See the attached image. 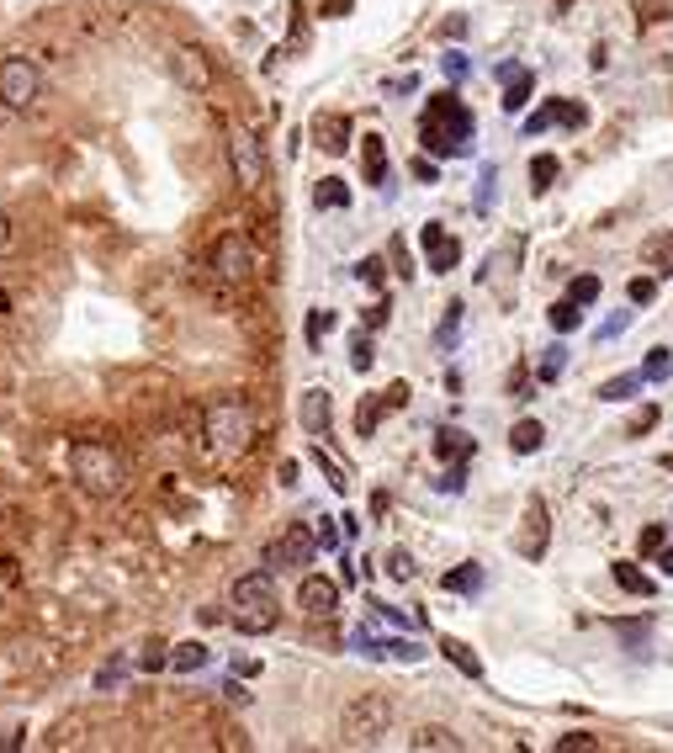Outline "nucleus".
Here are the masks:
<instances>
[{"instance_id":"1","label":"nucleus","mask_w":673,"mask_h":753,"mask_svg":"<svg viewBox=\"0 0 673 753\" xmlns=\"http://www.w3.org/2000/svg\"><path fill=\"white\" fill-rule=\"evenodd\" d=\"M70 473L96 499H118L127 488V462H122V451L112 440H75L70 446Z\"/></svg>"},{"instance_id":"2","label":"nucleus","mask_w":673,"mask_h":753,"mask_svg":"<svg viewBox=\"0 0 673 753\" xmlns=\"http://www.w3.org/2000/svg\"><path fill=\"white\" fill-rule=\"evenodd\" d=\"M473 133H477L473 112H467L451 90L430 96V107H425V118H419V144H425L430 155H467Z\"/></svg>"},{"instance_id":"3","label":"nucleus","mask_w":673,"mask_h":753,"mask_svg":"<svg viewBox=\"0 0 673 753\" xmlns=\"http://www.w3.org/2000/svg\"><path fill=\"white\" fill-rule=\"evenodd\" d=\"M229 599H234V627L244 636L271 632V627L281 621V599H277V579H271V568H255V573H244Z\"/></svg>"},{"instance_id":"4","label":"nucleus","mask_w":673,"mask_h":753,"mask_svg":"<svg viewBox=\"0 0 673 753\" xmlns=\"http://www.w3.org/2000/svg\"><path fill=\"white\" fill-rule=\"evenodd\" d=\"M201 436H207L212 451L238 457V451L255 440V409H249L244 398H212V403L201 409Z\"/></svg>"},{"instance_id":"5","label":"nucleus","mask_w":673,"mask_h":753,"mask_svg":"<svg viewBox=\"0 0 673 753\" xmlns=\"http://www.w3.org/2000/svg\"><path fill=\"white\" fill-rule=\"evenodd\" d=\"M388 727H393V701H388V695H356V701L345 706V716H340L345 749H371V743H382Z\"/></svg>"},{"instance_id":"6","label":"nucleus","mask_w":673,"mask_h":753,"mask_svg":"<svg viewBox=\"0 0 673 753\" xmlns=\"http://www.w3.org/2000/svg\"><path fill=\"white\" fill-rule=\"evenodd\" d=\"M42 90V75L33 59H22V53H11V59H0V107H11V112H27L33 101H38Z\"/></svg>"},{"instance_id":"7","label":"nucleus","mask_w":673,"mask_h":753,"mask_svg":"<svg viewBox=\"0 0 673 753\" xmlns=\"http://www.w3.org/2000/svg\"><path fill=\"white\" fill-rule=\"evenodd\" d=\"M229 165H234V175H238L244 192H260V186H266V149H260V138H255L249 127H234V133H229Z\"/></svg>"},{"instance_id":"8","label":"nucleus","mask_w":673,"mask_h":753,"mask_svg":"<svg viewBox=\"0 0 673 753\" xmlns=\"http://www.w3.org/2000/svg\"><path fill=\"white\" fill-rule=\"evenodd\" d=\"M212 271L223 281H249L255 277V250L244 234H223L212 244Z\"/></svg>"},{"instance_id":"9","label":"nucleus","mask_w":673,"mask_h":753,"mask_svg":"<svg viewBox=\"0 0 673 753\" xmlns=\"http://www.w3.org/2000/svg\"><path fill=\"white\" fill-rule=\"evenodd\" d=\"M314 547L318 542L303 531V525H286L277 542L266 547V568H271V573H277V568H308V562H314Z\"/></svg>"},{"instance_id":"10","label":"nucleus","mask_w":673,"mask_h":753,"mask_svg":"<svg viewBox=\"0 0 673 753\" xmlns=\"http://www.w3.org/2000/svg\"><path fill=\"white\" fill-rule=\"evenodd\" d=\"M170 75H175V85H186V90H207L212 85V64H207L201 48L181 42V48H170Z\"/></svg>"},{"instance_id":"11","label":"nucleus","mask_w":673,"mask_h":753,"mask_svg":"<svg viewBox=\"0 0 673 753\" xmlns=\"http://www.w3.org/2000/svg\"><path fill=\"white\" fill-rule=\"evenodd\" d=\"M419 244H425V260H430V271H436V277L456 271V260H462V244L445 234V223H425Z\"/></svg>"},{"instance_id":"12","label":"nucleus","mask_w":673,"mask_h":753,"mask_svg":"<svg viewBox=\"0 0 673 753\" xmlns=\"http://www.w3.org/2000/svg\"><path fill=\"white\" fill-rule=\"evenodd\" d=\"M297 605H303L308 616H334V610H340V584L323 579V573H308V579L297 584Z\"/></svg>"},{"instance_id":"13","label":"nucleus","mask_w":673,"mask_h":753,"mask_svg":"<svg viewBox=\"0 0 673 753\" xmlns=\"http://www.w3.org/2000/svg\"><path fill=\"white\" fill-rule=\"evenodd\" d=\"M308 133H314V144L323 155H345L351 149V118L345 112H318Z\"/></svg>"},{"instance_id":"14","label":"nucleus","mask_w":673,"mask_h":753,"mask_svg":"<svg viewBox=\"0 0 673 753\" xmlns=\"http://www.w3.org/2000/svg\"><path fill=\"white\" fill-rule=\"evenodd\" d=\"M547 536H552V525H547V505L541 499H530L525 505V531H519V557H547Z\"/></svg>"},{"instance_id":"15","label":"nucleus","mask_w":673,"mask_h":753,"mask_svg":"<svg viewBox=\"0 0 673 753\" xmlns=\"http://www.w3.org/2000/svg\"><path fill=\"white\" fill-rule=\"evenodd\" d=\"M556 122H562V127H584L589 112H584L578 101H552V107H541L536 118L525 122V133H547V127H556Z\"/></svg>"},{"instance_id":"16","label":"nucleus","mask_w":673,"mask_h":753,"mask_svg":"<svg viewBox=\"0 0 673 753\" xmlns=\"http://www.w3.org/2000/svg\"><path fill=\"white\" fill-rule=\"evenodd\" d=\"M297 420H303V430H308V436H323V430H329V420H334V403H329V393H323V388H308L303 403H297Z\"/></svg>"},{"instance_id":"17","label":"nucleus","mask_w":673,"mask_h":753,"mask_svg":"<svg viewBox=\"0 0 673 753\" xmlns=\"http://www.w3.org/2000/svg\"><path fill=\"white\" fill-rule=\"evenodd\" d=\"M360 170L371 186H388V138L382 133H366L360 138Z\"/></svg>"},{"instance_id":"18","label":"nucleus","mask_w":673,"mask_h":753,"mask_svg":"<svg viewBox=\"0 0 673 753\" xmlns=\"http://www.w3.org/2000/svg\"><path fill=\"white\" fill-rule=\"evenodd\" d=\"M499 75H504V112L515 118L519 107L530 101V90H536V75H530V70H515V64H504Z\"/></svg>"},{"instance_id":"19","label":"nucleus","mask_w":673,"mask_h":753,"mask_svg":"<svg viewBox=\"0 0 673 753\" xmlns=\"http://www.w3.org/2000/svg\"><path fill=\"white\" fill-rule=\"evenodd\" d=\"M641 260H647V271H658V277H673V229H658V234L641 244Z\"/></svg>"},{"instance_id":"20","label":"nucleus","mask_w":673,"mask_h":753,"mask_svg":"<svg viewBox=\"0 0 673 753\" xmlns=\"http://www.w3.org/2000/svg\"><path fill=\"white\" fill-rule=\"evenodd\" d=\"M408 749L414 753H462V738H456L451 727H419V732L408 738Z\"/></svg>"},{"instance_id":"21","label":"nucleus","mask_w":673,"mask_h":753,"mask_svg":"<svg viewBox=\"0 0 673 753\" xmlns=\"http://www.w3.org/2000/svg\"><path fill=\"white\" fill-rule=\"evenodd\" d=\"M541 440H547L541 420H519L515 430H510V451H515V457H530V451H541Z\"/></svg>"},{"instance_id":"22","label":"nucleus","mask_w":673,"mask_h":753,"mask_svg":"<svg viewBox=\"0 0 673 753\" xmlns=\"http://www.w3.org/2000/svg\"><path fill=\"white\" fill-rule=\"evenodd\" d=\"M440 653H445V658H451V664H456V669H462V675H467V679H482V664H477V653H473V647H467V642H456V636H445V642H440Z\"/></svg>"},{"instance_id":"23","label":"nucleus","mask_w":673,"mask_h":753,"mask_svg":"<svg viewBox=\"0 0 673 753\" xmlns=\"http://www.w3.org/2000/svg\"><path fill=\"white\" fill-rule=\"evenodd\" d=\"M201 664H207V647H201V642H181V647H170V669H175V675H197Z\"/></svg>"},{"instance_id":"24","label":"nucleus","mask_w":673,"mask_h":753,"mask_svg":"<svg viewBox=\"0 0 673 753\" xmlns=\"http://www.w3.org/2000/svg\"><path fill=\"white\" fill-rule=\"evenodd\" d=\"M610 573H615V584H621V590H626V595H652V579H647V573H641V568H636V562H615V568H610Z\"/></svg>"},{"instance_id":"25","label":"nucleus","mask_w":673,"mask_h":753,"mask_svg":"<svg viewBox=\"0 0 673 753\" xmlns=\"http://www.w3.org/2000/svg\"><path fill=\"white\" fill-rule=\"evenodd\" d=\"M445 590H451V595H477V590H482V568H477V562H462L456 573H445Z\"/></svg>"},{"instance_id":"26","label":"nucleus","mask_w":673,"mask_h":753,"mask_svg":"<svg viewBox=\"0 0 673 753\" xmlns=\"http://www.w3.org/2000/svg\"><path fill=\"white\" fill-rule=\"evenodd\" d=\"M79 743H85V716H70L48 732V749H79Z\"/></svg>"},{"instance_id":"27","label":"nucleus","mask_w":673,"mask_h":753,"mask_svg":"<svg viewBox=\"0 0 673 753\" xmlns=\"http://www.w3.org/2000/svg\"><path fill=\"white\" fill-rule=\"evenodd\" d=\"M578 308H584V303H573V297H562V303H552V308H547V318H552L556 335H573V329L584 324V314H578Z\"/></svg>"},{"instance_id":"28","label":"nucleus","mask_w":673,"mask_h":753,"mask_svg":"<svg viewBox=\"0 0 673 753\" xmlns=\"http://www.w3.org/2000/svg\"><path fill=\"white\" fill-rule=\"evenodd\" d=\"M436 451H440V457H451V462H467V457H473V440L462 436V430H440Z\"/></svg>"},{"instance_id":"29","label":"nucleus","mask_w":673,"mask_h":753,"mask_svg":"<svg viewBox=\"0 0 673 753\" xmlns=\"http://www.w3.org/2000/svg\"><path fill=\"white\" fill-rule=\"evenodd\" d=\"M552 181H556V159L536 155L530 159V192H552Z\"/></svg>"},{"instance_id":"30","label":"nucleus","mask_w":673,"mask_h":753,"mask_svg":"<svg viewBox=\"0 0 673 753\" xmlns=\"http://www.w3.org/2000/svg\"><path fill=\"white\" fill-rule=\"evenodd\" d=\"M673 16V0H636V22L641 27H658V22H669Z\"/></svg>"},{"instance_id":"31","label":"nucleus","mask_w":673,"mask_h":753,"mask_svg":"<svg viewBox=\"0 0 673 753\" xmlns=\"http://www.w3.org/2000/svg\"><path fill=\"white\" fill-rule=\"evenodd\" d=\"M314 202H318V207H345V202H351V186H345V181H334V175H329V181H318Z\"/></svg>"},{"instance_id":"32","label":"nucleus","mask_w":673,"mask_h":753,"mask_svg":"<svg viewBox=\"0 0 673 753\" xmlns=\"http://www.w3.org/2000/svg\"><path fill=\"white\" fill-rule=\"evenodd\" d=\"M632 393H641V372H626V377L599 382V398H632Z\"/></svg>"},{"instance_id":"33","label":"nucleus","mask_w":673,"mask_h":753,"mask_svg":"<svg viewBox=\"0 0 673 753\" xmlns=\"http://www.w3.org/2000/svg\"><path fill=\"white\" fill-rule=\"evenodd\" d=\"M314 462H318V467H323V473H329V483H334V488H340V494H345V488H351V473H345V467H340V462H334V457H329V451H323V446H314Z\"/></svg>"},{"instance_id":"34","label":"nucleus","mask_w":673,"mask_h":753,"mask_svg":"<svg viewBox=\"0 0 673 753\" xmlns=\"http://www.w3.org/2000/svg\"><path fill=\"white\" fill-rule=\"evenodd\" d=\"M382 409H388V398H382V393L360 403V414H356V430H360V436H371V430H377V414H382Z\"/></svg>"},{"instance_id":"35","label":"nucleus","mask_w":673,"mask_h":753,"mask_svg":"<svg viewBox=\"0 0 673 753\" xmlns=\"http://www.w3.org/2000/svg\"><path fill=\"white\" fill-rule=\"evenodd\" d=\"M138 664H144V669H164V664H170V642H164V636H149Z\"/></svg>"},{"instance_id":"36","label":"nucleus","mask_w":673,"mask_h":753,"mask_svg":"<svg viewBox=\"0 0 673 753\" xmlns=\"http://www.w3.org/2000/svg\"><path fill=\"white\" fill-rule=\"evenodd\" d=\"M599 738L595 732H567V738H556V753H595Z\"/></svg>"},{"instance_id":"37","label":"nucleus","mask_w":673,"mask_h":753,"mask_svg":"<svg viewBox=\"0 0 673 753\" xmlns=\"http://www.w3.org/2000/svg\"><path fill=\"white\" fill-rule=\"evenodd\" d=\"M669 372H673V356H669V351H647V372H641L647 382H663Z\"/></svg>"},{"instance_id":"38","label":"nucleus","mask_w":673,"mask_h":753,"mask_svg":"<svg viewBox=\"0 0 673 753\" xmlns=\"http://www.w3.org/2000/svg\"><path fill=\"white\" fill-rule=\"evenodd\" d=\"M636 552H641V557H658V552H663V525H641V536H636Z\"/></svg>"},{"instance_id":"39","label":"nucleus","mask_w":673,"mask_h":753,"mask_svg":"<svg viewBox=\"0 0 673 753\" xmlns=\"http://www.w3.org/2000/svg\"><path fill=\"white\" fill-rule=\"evenodd\" d=\"M562 366H567V351H562V345H552V351H547V361H541V372H536V377H541V382H556V377H562Z\"/></svg>"},{"instance_id":"40","label":"nucleus","mask_w":673,"mask_h":753,"mask_svg":"<svg viewBox=\"0 0 673 753\" xmlns=\"http://www.w3.org/2000/svg\"><path fill=\"white\" fill-rule=\"evenodd\" d=\"M567 297H573V303H595V297H599V277H573Z\"/></svg>"},{"instance_id":"41","label":"nucleus","mask_w":673,"mask_h":753,"mask_svg":"<svg viewBox=\"0 0 673 753\" xmlns=\"http://www.w3.org/2000/svg\"><path fill=\"white\" fill-rule=\"evenodd\" d=\"M626 292H632V303H641V308H647V303L658 297V281H652V277H632V287H626Z\"/></svg>"},{"instance_id":"42","label":"nucleus","mask_w":673,"mask_h":753,"mask_svg":"<svg viewBox=\"0 0 673 753\" xmlns=\"http://www.w3.org/2000/svg\"><path fill=\"white\" fill-rule=\"evenodd\" d=\"M329 329H334V314H329V308H318V314L308 318V340H314V345H318V340H323Z\"/></svg>"},{"instance_id":"43","label":"nucleus","mask_w":673,"mask_h":753,"mask_svg":"<svg viewBox=\"0 0 673 753\" xmlns=\"http://www.w3.org/2000/svg\"><path fill=\"white\" fill-rule=\"evenodd\" d=\"M456 324H462V303H451V308H445V324H440V345H451V340H456Z\"/></svg>"},{"instance_id":"44","label":"nucleus","mask_w":673,"mask_h":753,"mask_svg":"<svg viewBox=\"0 0 673 753\" xmlns=\"http://www.w3.org/2000/svg\"><path fill=\"white\" fill-rule=\"evenodd\" d=\"M652 425H658V409H652V403H641V414L626 425V436H641V430H652Z\"/></svg>"},{"instance_id":"45","label":"nucleus","mask_w":673,"mask_h":753,"mask_svg":"<svg viewBox=\"0 0 673 753\" xmlns=\"http://www.w3.org/2000/svg\"><path fill=\"white\" fill-rule=\"evenodd\" d=\"M388 573H393V579H414V557H408V552H388Z\"/></svg>"},{"instance_id":"46","label":"nucleus","mask_w":673,"mask_h":753,"mask_svg":"<svg viewBox=\"0 0 673 753\" xmlns=\"http://www.w3.org/2000/svg\"><path fill=\"white\" fill-rule=\"evenodd\" d=\"M351 366H356V372H371V340H366V335L351 345Z\"/></svg>"},{"instance_id":"47","label":"nucleus","mask_w":673,"mask_h":753,"mask_svg":"<svg viewBox=\"0 0 673 753\" xmlns=\"http://www.w3.org/2000/svg\"><path fill=\"white\" fill-rule=\"evenodd\" d=\"M356 277H360V281H371V287H382V260H360Z\"/></svg>"},{"instance_id":"48","label":"nucleus","mask_w":673,"mask_h":753,"mask_svg":"<svg viewBox=\"0 0 673 753\" xmlns=\"http://www.w3.org/2000/svg\"><path fill=\"white\" fill-rule=\"evenodd\" d=\"M382 398H388V409H403V403H408V382H393Z\"/></svg>"},{"instance_id":"49","label":"nucleus","mask_w":673,"mask_h":753,"mask_svg":"<svg viewBox=\"0 0 673 753\" xmlns=\"http://www.w3.org/2000/svg\"><path fill=\"white\" fill-rule=\"evenodd\" d=\"M445 75L462 80V75H467V59H462V53H445Z\"/></svg>"},{"instance_id":"50","label":"nucleus","mask_w":673,"mask_h":753,"mask_svg":"<svg viewBox=\"0 0 673 753\" xmlns=\"http://www.w3.org/2000/svg\"><path fill=\"white\" fill-rule=\"evenodd\" d=\"M351 5H356V0H323V16H345Z\"/></svg>"},{"instance_id":"51","label":"nucleus","mask_w":673,"mask_h":753,"mask_svg":"<svg viewBox=\"0 0 673 753\" xmlns=\"http://www.w3.org/2000/svg\"><path fill=\"white\" fill-rule=\"evenodd\" d=\"M11 244V218H5V207H0V250Z\"/></svg>"},{"instance_id":"52","label":"nucleus","mask_w":673,"mask_h":753,"mask_svg":"<svg viewBox=\"0 0 673 753\" xmlns=\"http://www.w3.org/2000/svg\"><path fill=\"white\" fill-rule=\"evenodd\" d=\"M658 568H663V573H673V552H669V547L658 552Z\"/></svg>"},{"instance_id":"53","label":"nucleus","mask_w":673,"mask_h":753,"mask_svg":"<svg viewBox=\"0 0 673 753\" xmlns=\"http://www.w3.org/2000/svg\"><path fill=\"white\" fill-rule=\"evenodd\" d=\"M663 467H669V473H673V451H669V457H663Z\"/></svg>"},{"instance_id":"54","label":"nucleus","mask_w":673,"mask_h":753,"mask_svg":"<svg viewBox=\"0 0 673 753\" xmlns=\"http://www.w3.org/2000/svg\"><path fill=\"white\" fill-rule=\"evenodd\" d=\"M556 5H573V0H556Z\"/></svg>"}]
</instances>
